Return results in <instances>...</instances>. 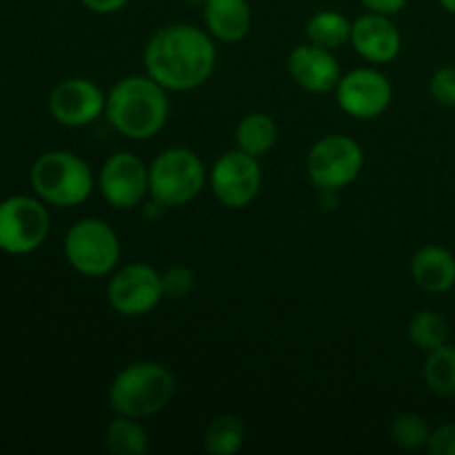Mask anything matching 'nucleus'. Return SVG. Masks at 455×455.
Listing matches in <instances>:
<instances>
[{"label": "nucleus", "mask_w": 455, "mask_h": 455, "mask_svg": "<svg viewBox=\"0 0 455 455\" xmlns=\"http://www.w3.org/2000/svg\"><path fill=\"white\" fill-rule=\"evenodd\" d=\"M49 234V213L29 196H13L0 203V249L13 256L31 253Z\"/></svg>", "instance_id": "8"}, {"label": "nucleus", "mask_w": 455, "mask_h": 455, "mask_svg": "<svg viewBox=\"0 0 455 455\" xmlns=\"http://www.w3.org/2000/svg\"><path fill=\"white\" fill-rule=\"evenodd\" d=\"M187 3H191V4H204V0H187Z\"/></svg>", "instance_id": "31"}, {"label": "nucleus", "mask_w": 455, "mask_h": 455, "mask_svg": "<svg viewBox=\"0 0 455 455\" xmlns=\"http://www.w3.org/2000/svg\"><path fill=\"white\" fill-rule=\"evenodd\" d=\"M176 380L164 364L142 360L118 371L109 387V404L118 416H154L172 403Z\"/></svg>", "instance_id": "3"}, {"label": "nucleus", "mask_w": 455, "mask_h": 455, "mask_svg": "<svg viewBox=\"0 0 455 455\" xmlns=\"http://www.w3.org/2000/svg\"><path fill=\"white\" fill-rule=\"evenodd\" d=\"M427 449L434 455H455V425H443L431 431Z\"/></svg>", "instance_id": "27"}, {"label": "nucleus", "mask_w": 455, "mask_h": 455, "mask_svg": "<svg viewBox=\"0 0 455 455\" xmlns=\"http://www.w3.org/2000/svg\"><path fill=\"white\" fill-rule=\"evenodd\" d=\"M425 382L435 395H455V347L443 345L429 351L425 363Z\"/></svg>", "instance_id": "22"}, {"label": "nucleus", "mask_w": 455, "mask_h": 455, "mask_svg": "<svg viewBox=\"0 0 455 455\" xmlns=\"http://www.w3.org/2000/svg\"><path fill=\"white\" fill-rule=\"evenodd\" d=\"M31 185L53 207L83 204L93 191L92 167L71 151H47L31 167Z\"/></svg>", "instance_id": "4"}, {"label": "nucleus", "mask_w": 455, "mask_h": 455, "mask_svg": "<svg viewBox=\"0 0 455 455\" xmlns=\"http://www.w3.org/2000/svg\"><path fill=\"white\" fill-rule=\"evenodd\" d=\"M65 258L78 274L105 278L118 267L120 240L105 220L84 218L67 231Z\"/></svg>", "instance_id": "6"}, {"label": "nucleus", "mask_w": 455, "mask_h": 455, "mask_svg": "<svg viewBox=\"0 0 455 455\" xmlns=\"http://www.w3.org/2000/svg\"><path fill=\"white\" fill-rule=\"evenodd\" d=\"M203 13L207 31L222 43H238L251 29L247 0H204Z\"/></svg>", "instance_id": "16"}, {"label": "nucleus", "mask_w": 455, "mask_h": 455, "mask_svg": "<svg viewBox=\"0 0 455 455\" xmlns=\"http://www.w3.org/2000/svg\"><path fill=\"white\" fill-rule=\"evenodd\" d=\"M93 13H114L123 9L129 0H80Z\"/></svg>", "instance_id": "29"}, {"label": "nucleus", "mask_w": 455, "mask_h": 455, "mask_svg": "<svg viewBox=\"0 0 455 455\" xmlns=\"http://www.w3.org/2000/svg\"><path fill=\"white\" fill-rule=\"evenodd\" d=\"M289 76L298 87L311 93L336 92L342 78L340 62L331 49L318 47L314 43L300 44L289 53Z\"/></svg>", "instance_id": "14"}, {"label": "nucleus", "mask_w": 455, "mask_h": 455, "mask_svg": "<svg viewBox=\"0 0 455 455\" xmlns=\"http://www.w3.org/2000/svg\"><path fill=\"white\" fill-rule=\"evenodd\" d=\"M351 29H354V22L345 13L324 9V12H318L315 16L309 18L307 38H309V43L318 44V47L336 52L342 44L351 43Z\"/></svg>", "instance_id": "19"}, {"label": "nucleus", "mask_w": 455, "mask_h": 455, "mask_svg": "<svg viewBox=\"0 0 455 455\" xmlns=\"http://www.w3.org/2000/svg\"><path fill=\"white\" fill-rule=\"evenodd\" d=\"M244 435L247 431L243 420L231 413H222L209 422L204 431V449L212 455H234L243 449Z\"/></svg>", "instance_id": "21"}, {"label": "nucleus", "mask_w": 455, "mask_h": 455, "mask_svg": "<svg viewBox=\"0 0 455 455\" xmlns=\"http://www.w3.org/2000/svg\"><path fill=\"white\" fill-rule=\"evenodd\" d=\"M160 280H163L164 298H173V300H176V298H185L196 284L194 271L180 265L169 267L164 274H160Z\"/></svg>", "instance_id": "25"}, {"label": "nucleus", "mask_w": 455, "mask_h": 455, "mask_svg": "<svg viewBox=\"0 0 455 455\" xmlns=\"http://www.w3.org/2000/svg\"><path fill=\"white\" fill-rule=\"evenodd\" d=\"M107 96L96 83L87 78H67L53 87L49 111L67 127H84L105 114Z\"/></svg>", "instance_id": "13"}, {"label": "nucleus", "mask_w": 455, "mask_h": 455, "mask_svg": "<svg viewBox=\"0 0 455 455\" xmlns=\"http://www.w3.org/2000/svg\"><path fill=\"white\" fill-rule=\"evenodd\" d=\"M163 280L154 267L145 262H132L114 271L107 287V300L116 314L124 318H138L149 314L163 300Z\"/></svg>", "instance_id": "9"}, {"label": "nucleus", "mask_w": 455, "mask_h": 455, "mask_svg": "<svg viewBox=\"0 0 455 455\" xmlns=\"http://www.w3.org/2000/svg\"><path fill=\"white\" fill-rule=\"evenodd\" d=\"M105 444L114 455H142L149 449V438L136 418L118 416L107 425Z\"/></svg>", "instance_id": "20"}, {"label": "nucleus", "mask_w": 455, "mask_h": 455, "mask_svg": "<svg viewBox=\"0 0 455 455\" xmlns=\"http://www.w3.org/2000/svg\"><path fill=\"white\" fill-rule=\"evenodd\" d=\"M367 12L382 13V16H394V13L403 12L407 0H360Z\"/></svg>", "instance_id": "28"}, {"label": "nucleus", "mask_w": 455, "mask_h": 455, "mask_svg": "<svg viewBox=\"0 0 455 455\" xmlns=\"http://www.w3.org/2000/svg\"><path fill=\"white\" fill-rule=\"evenodd\" d=\"M363 147L345 133L320 138L307 156L309 180L323 191H338L351 185L363 172Z\"/></svg>", "instance_id": "7"}, {"label": "nucleus", "mask_w": 455, "mask_h": 455, "mask_svg": "<svg viewBox=\"0 0 455 455\" xmlns=\"http://www.w3.org/2000/svg\"><path fill=\"white\" fill-rule=\"evenodd\" d=\"M413 280L429 293H444L455 284V256L438 244H427L411 260Z\"/></svg>", "instance_id": "17"}, {"label": "nucleus", "mask_w": 455, "mask_h": 455, "mask_svg": "<svg viewBox=\"0 0 455 455\" xmlns=\"http://www.w3.org/2000/svg\"><path fill=\"white\" fill-rule=\"evenodd\" d=\"M440 4H443V7L447 9V12L455 13V0H440Z\"/></svg>", "instance_id": "30"}, {"label": "nucleus", "mask_w": 455, "mask_h": 455, "mask_svg": "<svg viewBox=\"0 0 455 455\" xmlns=\"http://www.w3.org/2000/svg\"><path fill=\"white\" fill-rule=\"evenodd\" d=\"M275 140H278V127H275L274 118L267 114H247L238 123L235 129V142H238V149L247 151L249 156H262L269 154L274 149Z\"/></svg>", "instance_id": "18"}, {"label": "nucleus", "mask_w": 455, "mask_h": 455, "mask_svg": "<svg viewBox=\"0 0 455 455\" xmlns=\"http://www.w3.org/2000/svg\"><path fill=\"white\" fill-rule=\"evenodd\" d=\"M105 116L111 127L132 140H149L169 118L167 89L147 76H127L107 93Z\"/></svg>", "instance_id": "2"}, {"label": "nucleus", "mask_w": 455, "mask_h": 455, "mask_svg": "<svg viewBox=\"0 0 455 455\" xmlns=\"http://www.w3.org/2000/svg\"><path fill=\"white\" fill-rule=\"evenodd\" d=\"M391 438L398 447L407 449V451H416V449L427 447L431 438V429L427 425L425 418L420 413H400L394 422H391Z\"/></svg>", "instance_id": "24"}, {"label": "nucleus", "mask_w": 455, "mask_h": 455, "mask_svg": "<svg viewBox=\"0 0 455 455\" xmlns=\"http://www.w3.org/2000/svg\"><path fill=\"white\" fill-rule=\"evenodd\" d=\"M98 187L111 207L133 209L149 194V167L140 156L120 151L105 160L98 176Z\"/></svg>", "instance_id": "11"}, {"label": "nucleus", "mask_w": 455, "mask_h": 455, "mask_svg": "<svg viewBox=\"0 0 455 455\" xmlns=\"http://www.w3.org/2000/svg\"><path fill=\"white\" fill-rule=\"evenodd\" d=\"M207 182V172L196 151L172 147L158 154L149 167V194L164 207H182L198 198Z\"/></svg>", "instance_id": "5"}, {"label": "nucleus", "mask_w": 455, "mask_h": 455, "mask_svg": "<svg viewBox=\"0 0 455 455\" xmlns=\"http://www.w3.org/2000/svg\"><path fill=\"white\" fill-rule=\"evenodd\" d=\"M394 98L389 78L376 69H354L340 78L336 100L345 114L358 120H371L385 114Z\"/></svg>", "instance_id": "12"}, {"label": "nucleus", "mask_w": 455, "mask_h": 455, "mask_svg": "<svg viewBox=\"0 0 455 455\" xmlns=\"http://www.w3.org/2000/svg\"><path fill=\"white\" fill-rule=\"evenodd\" d=\"M147 74L167 92H191L207 83L216 67V44L207 29L167 25L145 49Z\"/></svg>", "instance_id": "1"}, {"label": "nucleus", "mask_w": 455, "mask_h": 455, "mask_svg": "<svg viewBox=\"0 0 455 455\" xmlns=\"http://www.w3.org/2000/svg\"><path fill=\"white\" fill-rule=\"evenodd\" d=\"M409 338H411L413 345L422 351H434L438 347L447 345L449 338V324L438 311H418L416 315L409 323Z\"/></svg>", "instance_id": "23"}, {"label": "nucleus", "mask_w": 455, "mask_h": 455, "mask_svg": "<svg viewBox=\"0 0 455 455\" xmlns=\"http://www.w3.org/2000/svg\"><path fill=\"white\" fill-rule=\"evenodd\" d=\"M431 96L435 102L443 107H451L455 109V69L453 67H444V69L435 71L431 78Z\"/></svg>", "instance_id": "26"}, {"label": "nucleus", "mask_w": 455, "mask_h": 455, "mask_svg": "<svg viewBox=\"0 0 455 455\" xmlns=\"http://www.w3.org/2000/svg\"><path fill=\"white\" fill-rule=\"evenodd\" d=\"M351 44L364 60L382 65L398 56L400 47H403V36L391 16L369 12L354 22Z\"/></svg>", "instance_id": "15"}, {"label": "nucleus", "mask_w": 455, "mask_h": 455, "mask_svg": "<svg viewBox=\"0 0 455 455\" xmlns=\"http://www.w3.org/2000/svg\"><path fill=\"white\" fill-rule=\"evenodd\" d=\"M260 187L262 172L256 156H249L243 149H231L213 163L212 191L225 207H247L260 194Z\"/></svg>", "instance_id": "10"}]
</instances>
